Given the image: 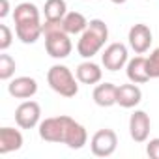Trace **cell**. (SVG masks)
Listing matches in <instances>:
<instances>
[{"instance_id": "9a60e30c", "label": "cell", "mask_w": 159, "mask_h": 159, "mask_svg": "<svg viewBox=\"0 0 159 159\" xmlns=\"http://www.w3.org/2000/svg\"><path fill=\"white\" fill-rule=\"evenodd\" d=\"M75 75L79 79V83H83V84H98L103 79V69L99 64H96L92 60H84L77 66Z\"/></svg>"}, {"instance_id": "2e32d148", "label": "cell", "mask_w": 159, "mask_h": 159, "mask_svg": "<svg viewBox=\"0 0 159 159\" xmlns=\"http://www.w3.org/2000/svg\"><path fill=\"white\" fill-rule=\"evenodd\" d=\"M125 73H127V79L135 84H144L150 81V73H148V62L144 56H135L127 62L125 66Z\"/></svg>"}, {"instance_id": "8fae6325", "label": "cell", "mask_w": 159, "mask_h": 159, "mask_svg": "<svg viewBox=\"0 0 159 159\" xmlns=\"http://www.w3.org/2000/svg\"><path fill=\"white\" fill-rule=\"evenodd\" d=\"M15 36H17L25 45L36 43V41L43 36V23H41V19L15 23Z\"/></svg>"}, {"instance_id": "4fadbf2b", "label": "cell", "mask_w": 159, "mask_h": 159, "mask_svg": "<svg viewBox=\"0 0 159 159\" xmlns=\"http://www.w3.org/2000/svg\"><path fill=\"white\" fill-rule=\"evenodd\" d=\"M23 133L15 127H0V153L6 155L23 148Z\"/></svg>"}, {"instance_id": "7a4b0ae2", "label": "cell", "mask_w": 159, "mask_h": 159, "mask_svg": "<svg viewBox=\"0 0 159 159\" xmlns=\"http://www.w3.org/2000/svg\"><path fill=\"white\" fill-rule=\"evenodd\" d=\"M47 83L49 86L62 98H75L79 94V79L67 66L54 64L47 71Z\"/></svg>"}, {"instance_id": "7c38bea8", "label": "cell", "mask_w": 159, "mask_h": 159, "mask_svg": "<svg viewBox=\"0 0 159 159\" xmlns=\"http://www.w3.org/2000/svg\"><path fill=\"white\" fill-rule=\"evenodd\" d=\"M88 142V131L83 124L75 122L73 118H69V124H67V129H66V140L64 144L71 150H81L84 148Z\"/></svg>"}, {"instance_id": "d6986e66", "label": "cell", "mask_w": 159, "mask_h": 159, "mask_svg": "<svg viewBox=\"0 0 159 159\" xmlns=\"http://www.w3.org/2000/svg\"><path fill=\"white\" fill-rule=\"evenodd\" d=\"M67 13V4L66 0H47L43 6V15L45 21H62Z\"/></svg>"}, {"instance_id": "5bb4252c", "label": "cell", "mask_w": 159, "mask_h": 159, "mask_svg": "<svg viewBox=\"0 0 159 159\" xmlns=\"http://www.w3.org/2000/svg\"><path fill=\"white\" fill-rule=\"evenodd\" d=\"M142 101V90L129 81V84H120L118 86V96H116V105L122 109H135Z\"/></svg>"}, {"instance_id": "d4e9b609", "label": "cell", "mask_w": 159, "mask_h": 159, "mask_svg": "<svg viewBox=\"0 0 159 159\" xmlns=\"http://www.w3.org/2000/svg\"><path fill=\"white\" fill-rule=\"evenodd\" d=\"M0 4H2V8H0V17L6 19L10 15V2L8 0H0Z\"/></svg>"}, {"instance_id": "3957f363", "label": "cell", "mask_w": 159, "mask_h": 159, "mask_svg": "<svg viewBox=\"0 0 159 159\" xmlns=\"http://www.w3.org/2000/svg\"><path fill=\"white\" fill-rule=\"evenodd\" d=\"M69 118H71V116L62 114V116H51V118L41 120L39 125H38L39 137H41L45 142L64 144V140H66V129H67Z\"/></svg>"}, {"instance_id": "cb8c5ba5", "label": "cell", "mask_w": 159, "mask_h": 159, "mask_svg": "<svg viewBox=\"0 0 159 159\" xmlns=\"http://www.w3.org/2000/svg\"><path fill=\"white\" fill-rule=\"evenodd\" d=\"M146 153L152 159H159V139H150L146 144Z\"/></svg>"}, {"instance_id": "30bf717a", "label": "cell", "mask_w": 159, "mask_h": 159, "mask_svg": "<svg viewBox=\"0 0 159 159\" xmlns=\"http://www.w3.org/2000/svg\"><path fill=\"white\" fill-rule=\"evenodd\" d=\"M150 129H152V122L148 112L135 111L129 116V135L135 142H146L150 137Z\"/></svg>"}, {"instance_id": "52a82bcc", "label": "cell", "mask_w": 159, "mask_h": 159, "mask_svg": "<svg viewBox=\"0 0 159 159\" xmlns=\"http://www.w3.org/2000/svg\"><path fill=\"white\" fill-rule=\"evenodd\" d=\"M129 62V54H127V47L124 43H111L109 47H105L103 54H101V64L107 71H118L124 69Z\"/></svg>"}, {"instance_id": "7402d4cb", "label": "cell", "mask_w": 159, "mask_h": 159, "mask_svg": "<svg viewBox=\"0 0 159 159\" xmlns=\"http://www.w3.org/2000/svg\"><path fill=\"white\" fill-rule=\"evenodd\" d=\"M146 62H148V73H150V77L152 79H159V47L150 52V56L146 58Z\"/></svg>"}, {"instance_id": "484cf974", "label": "cell", "mask_w": 159, "mask_h": 159, "mask_svg": "<svg viewBox=\"0 0 159 159\" xmlns=\"http://www.w3.org/2000/svg\"><path fill=\"white\" fill-rule=\"evenodd\" d=\"M111 2H112V4H118V6H120V4H125L127 0H111Z\"/></svg>"}, {"instance_id": "8992f818", "label": "cell", "mask_w": 159, "mask_h": 159, "mask_svg": "<svg viewBox=\"0 0 159 159\" xmlns=\"http://www.w3.org/2000/svg\"><path fill=\"white\" fill-rule=\"evenodd\" d=\"M41 122V107L38 101L26 99L15 109V124L21 129H34Z\"/></svg>"}, {"instance_id": "ac0fdd59", "label": "cell", "mask_w": 159, "mask_h": 159, "mask_svg": "<svg viewBox=\"0 0 159 159\" xmlns=\"http://www.w3.org/2000/svg\"><path fill=\"white\" fill-rule=\"evenodd\" d=\"M64 23V30L69 34V36H77V34H83L88 26V19L81 13V11H67L66 17L62 19Z\"/></svg>"}, {"instance_id": "277c9868", "label": "cell", "mask_w": 159, "mask_h": 159, "mask_svg": "<svg viewBox=\"0 0 159 159\" xmlns=\"http://www.w3.org/2000/svg\"><path fill=\"white\" fill-rule=\"evenodd\" d=\"M118 148V135L114 129H99L90 139V150L96 157H109Z\"/></svg>"}, {"instance_id": "ffe728a7", "label": "cell", "mask_w": 159, "mask_h": 159, "mask_svg": "<svg viewBox=\"0 0 159 159\" xmlns=\"http://www.w3.org/2000/svg\"><path fill=\"white\" fill-rule=\"evenodd\" d=\"M39 19V10L36 4L32 2H21L15 6L13 10V21L15 23H23V21H36Z\"/></svg>"}, {"instance_id": "603a6c76", "label": "cell", "mask_w": 159, "mask_h": 159, "mask_svg": "<svg viewBox=\"0 0 159 159\" xmlns=\"http://www.w3.org/2000/svg\"><path fill=\"white\" fill-rule=\"evenodd\" d=\"M13 43V32L8 25H0V51H8Z\"/></svg>"}, {"instance_id": "ba28073f", "label": "cell", "mask_w": 159, "mask_h": 159, "mask_svg": "<svg viewBox=\"0 0 159 159\" xmlns=\"http://www.w3.org/2000/svg\"><path fill=\"white\" fill-rule=\"evenodd\" d=\"M127 39H129V47L135 51V54H144L150 49V45L153 41V36H152V30H150L148 25L137 23L129 28Z\"/></svg>"}, {"instance_id": "5b68a950", "label": "cell", "mask_w": 159, "mask_h": 159, "mask_svg": "<svg viewBox=\"0 0 159 159\" xmlns=\"http://www.w3.org/2000/svg\"><path fill=\"white\" fill-rule=\"evenodd\" d=\"M45 51L51 58H56V60L67 58L73 51V43L69 39V34L64 30L47 34L45 36Z\"/></svg>"}, {"instance_id": "e0dca14e", "label": "cell", "mask_w": 159, "mask_h": 159, "mask_svg": "<svg viewBox=\"0 0 159 159\" xmlns=\"http://www.w3.org/2000/svg\"><path fill=\"white\" fill-rule=\"evenodd\" d=\"M116 96H118V86L112 84V83H101L94 88V103L98 107H103V109H109L112 105H116Z\"/></svg>"}, {"instance_id": "9c48e42d", "label": "cell", "mask_w": 159, "mask_h": 159, "mask_svg": "<svg viewBox=\"0 0 159 159\" xmlns=\"http://www.w3.org/2000/svg\"><path fill=\"white\" fill-rule=\"evenodd\" d=\"M8 92L15 99H30L38 94V81L34 77H15L8 84Z\"/></svg>"}, {"instance_id": "6da1fadb", "label": "cell", "mask_w": 159, "mask_h": 159, "mask_svg": "<svg viewBox=\"0 0 159 159\" xmlns=\"http://www.w3.org/2000/svg\"><path fill=\"white\" fill-rule=\"evenodd\" d=\"M107 39H109V26L105 25V21L92 19L77 41V52L86 60H92V56H96L103 49Z\"/></svg>"}, {"instance_id": "44dd1931", "label": "cell", "mask_w": 159, "mask_h": 159, "mask_svg": "<svg viewBox=\"0 0 159 159\" xmlns=\"http://www.w3.org/2000/svg\"><path fill=\"white\" fill-rule=\"evenodd\" d=\"M13 75H15V60H13V56L6 54L2 51V54H0V79L2 81H10Z\"/></svg>"}]
</instances>
